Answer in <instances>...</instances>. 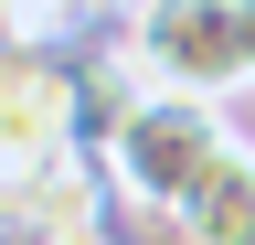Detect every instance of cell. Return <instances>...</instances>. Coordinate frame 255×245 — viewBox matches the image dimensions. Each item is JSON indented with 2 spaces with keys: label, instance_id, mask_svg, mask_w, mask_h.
Masks as SVG:
<instances>
[{
  "label": "cell",
  "instance_id": "52a82bcc",
  "mask_svg": "<svg viewBox=\"0 0 255 245\" xmlns=\"http://www.w3.org/2000/svg\"><path fill=\"white\" fill-rule=\"evenodd\" d=\"M245 53H255V0H245Z\"/></svg>",
  "mask_w": 255,
  "mask_h": 245
},
{
  "label": "cell",
  "instance_id": "7a4b0ae2",
  "mask_svg": "<svg viewBox=\"0 0 255 245\" xmlns=\"http://www.w3.org/2000/svg\"><path fill=\"white\" fill-rule=\"evenodd\" d=\"M128 64H138L159 96H234L255 85V53H245V0H138L128 21Z\"/></svg>",
  "mask_w": 255,
  "mask_h": 245
},
{
  "label": "cell",
  "instance_id": "3957f363",
  "mask_svg": "<svg viewBox=\"0 0 255 245\" xmlns=\"http://www.w3.org/2000/svg\"><path fill=\"white\" fill-rule=\"evenodd\" d=\"M107 213H117L107 160H96V149H64V160L11 171V213H0V235H11V245H107Z\"/></svg>",
  "mask_w": 255,
  "mask_h": 245
},
{
  "label": "cell",
  "instance_id": "6da1fadb",
  "mask_svg": "<svg viewBox=\"0 0 255 245\" xmlns=\"http://www.w3.org/2000/svg\"><path fill=\"white\" fill-rule=\"evenodd\" d=\"M223 160H234V117H223L213 96H149V107L107 139V181H117V203L159 213V224H181V203L202 192Z\"/></svg>",
  "mask_w": 255,
  "mask_h": 245
},
{
  "label": "cell",
  "instance_id": "5b68a950",
  "mask_svg": "<svg viewBox=\"0 0 255 245\" xmlns=\"http://www.w3.org/2000/svg\"><path fill=\"white\" fill-rule=\"evenodd\" d=\"M138 0H11V43L21 53H85L96 32H128Z\"/></svg>",
  "mask_w": 255,
  "mask_h": 245
},
{
  "label": "cell",
  "instance_id": "8992f818",
  "mask_svg": "<svg viewBox=\"0 0 255 245\" xmlns=\"http://www.w3.org/2000/svg\"><path fill=\"white\" fill-rule=\"evenodd\" d=\"M181 245H255V149L245 139H234V160L181 203Z\"/></svg>",
  "mask_w": 255,
  "mask_h": 245
},
{
  "label": "cell",
  "instance_id": "277c9868",
  "mask_svg": "<svg viewBox=\"0 0 255 245\" xmlns=\"http://www.w3.org/2000/svg\"><path fill=\"white\" fill-rule=\"evenodd\" d=\"M85 149L75 128V64L64 53H11V85H0V160L32 171V160H64Z\"/></svg>",
  "mask_w": 255,
  "mask_h": 245
}]
</instances>
